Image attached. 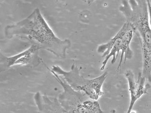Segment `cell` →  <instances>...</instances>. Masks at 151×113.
Segmentation results:
<instances>
[{
	"mask_svg": "<svg viewBox=\"0 0 151 113\" xmlns=\"http://www.w3.org/2000/svg\"><path fill=\"white\" fill-rule=\"evenodd\" d=\"M4 33L8 38L15 37L27 40L40 50L62 59L66 57V52L71 46L69 40H61L56 35L38 8L24 19L6 26Z\"/></svg>",
	"mask_w": 151,
	"mask_h": 113,
	"instance_id": "obj_1",
	"label": "cell"
},
{
	"mask_svg": "<svg viewBox=\"0 0 151 113\" xmlns=\"http://www.w3.org/2000/svg\"><path fill=\"white\" fill-rule=\"evenodd\" d=\"M135 33V31L133 25L130 22L126 21L112 38L106 43L101 44L98 47L97 52L102 54V57L104 58L101 71L105 69L111 58V64H114L120 52L121 57L117 68L118 72L120 71L124 58V64L127 60H131L134 55V53L131 48L130 44Z\"/></svg>",
	"mask_w": 151,
	"mask_h": 113,
	"instance_id": "obj_2",
	"label": "cell"
},
{
	"mask_svg": "<svg viewBox=\"0 0 151 113\" xmlns=\"http://www.w3.org/2000/svg\"><path fill=\"white\" fill-rule=\"evenodd\" d=\"M48 70L63 87V92L58 99L67 113H104L98 101L91 99L84 93L74 89L61 76L49 68Z\"/></svg>",
	"mask_w": 151,
	"mask_h": 113,
	"instance_id": "obj_3",
	"label": "cell"
},
{
	"mask_svg": "<svg viewBox=\"0 0 151 113\" xmlns=\"http://www.w3.org/2000/svg\"><path fill=\"white\" fill-rule=\"evenodd\" d=\"M50 70L61 76L74 89L84 93L91 99L98 101L104 95L102 87L108 76L107 72L98 77L88 79L81 75V69L75 64L68 71L58 65L52 66Z\"/></svg>",
	"mask_w": 151,
	"mask_h": 113,
	"instance_id": "obj_4",
	"label": "cell"
},
{
	"mask_svg": "<svg viewBox=\"0 0 151 113\" xmlns=\"http://www.w3.org/2000/svg\"><path fill=\"white\" fill-rule=\"evenodd\" d=\"M40 48L32 45L26 50L15 55L7 57L0 53V71L4 72L15 65L35 67L38 65L41 60L39 56Z\"/></svg>",
	"mask_w": 151,
	"mask_h": 113,
	"instance_id": "obj_5",
	"label": "cell"
},
{
	"mask_svg": "<svg viewBox=\"0 0 151 113\" xmlns=\"http://www.w3.org/2000/svg\"><path fill=\"white\" fill-rule=\"evenodd\" d=\"M124 76L127 80L130 95V104L127 111L129 113L131 112L137 100L147 94L151 86L149 83H146L147 79L142 76V72L138 73L137 79H135L133 72L130 70H127Z\"/></svg>",
	"mask_w": 151,
	"mask_h": 113,
	"instance_id": "obj_6",
	"label": "cell"
},
{
	"mask_svg": "<svg viewBox=\"0 0 151 113\" xmlns=\"http://www.w3.org/2000/svg\"><path fill=\"white\" fill-rule=\"evenodd\" d=\"M35 103L40 113H67L60 105L58 99L51 100L45 95H42L39 91L34 97Z\"/></svg>",
	"mask_w": 151,
	"mask_h": 113,
	"instance_id": "obj_7",
	"label": "cell"
},
{
	"mask_svg": "<svg viewBox=\"0 0 151 113\" xmlns=\"http://www.w3.org/2000/svg\"><path fill=\"white\" fill-rule=\"evenodd\" d=\"M149 11V22L151 29V3L150 0H147Z\"/></svg>",
	"mask_w": 151,
	"mask_h": 113,
	"instance_id": "obj_8",
	"label": "cell"
},
{
	"mask_svg": "<svg viewBox=\"0 0 151 113\" xmlns=\"http://www.w3.org/2000/svg\"><path fill=\"white\" fill-rule=\"evenodd\" d=\"M81 1L86 3L88 5L90 6V5H92L96 0H81Z\"/></svg>",
	"mask_w": 151,
	"mask_h": 113,
	"instance_id": "obj_9",
	"label": "cell"
},
{
	"mask_svg": "<svg viewBox=\"0 0 151 113\" xmlns=\"http://www.w3.org/2000/svg\"><path fill=\"white\" fill-rule=\"evenodd\" d=\"M60 1H65V0H60Z\"/></svg>",
	"mask_w": 151,
	"mask_h": 113,
	"instance_id": "obj_10",
	"label": "cell"
}]
</instances>
